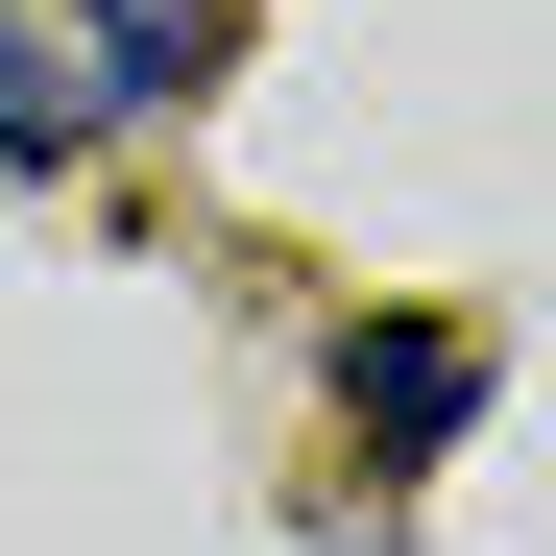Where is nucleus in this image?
<instances>
[{
  "mask_svg": "<svg viewBox=\"0 0 556 556\" xmlns=\"http://www.w3.org/2000/svg\"><path fill=\"white\" fill-rule=\"evenodd\" d=\"M339 435L363 459H459V435H484V339H459V315H363L339 339Z\"/></svg>",
  "mask_w": 556,
  "mask_h": 556,
  "instance_id": "1",
  "label": "nucleus"
},
{
  "mask_svg": "<svg viewBox=\"0 0 556 556\" xmlns=\"http://www.w3.org/2000/svg\"><path fill=\"white\" fill-rule=\"evenodd\" d=\"M218 49H242V0H98V25H73V73H98V122H169V98H194Z\"/></svg>",
  "mask_w": 556,
  "mask_h": 556,
  "instance_id": "2",
  "label": "nucleus"
},
{
  "mask_svg": "<svg viewBox=\"0 0 556 556\" xmlns=\"http://www.w3.org/2000/svg\"><path fill=\"white\" fill-rule=\"evenodd\" d=\"M73 146H98V73L49 25H0V169H73Z\"/></svg>",
  "mask_w": 556,
  "mask_h": 556,
  "instance_id": "3",
  "label": "nucleus"
}]
</instances>
